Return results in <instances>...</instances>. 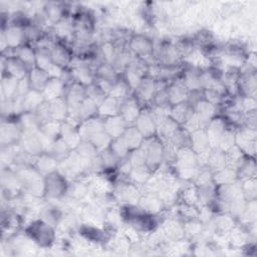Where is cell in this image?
<instances>
[{"mask_svg":"<svg viewBox=\"0 0 257 257\" xmlns=\"http://www.w3.org/2000/svg\"><path fill=\"white\" fill-rule=\"evenodd\" d=\"M26 235H28L38 246L43 248L50 247L56 239L54 227L41 219L31 222L26 230Z\"/></svg>","mask_w":257,"mask_h":257,"instance_id":"obj_1","label":"cell"},{"mask_svg":"<svg viewBox=\"0 0 257 257\" xmlns=\"http://www.w3.org/2000/svg\"><path fill=\"white\" fill-rule=\"evenodd\" d=\"M45 181V197L50 200H59L67 195L68 183L67 178L55 171L44 177Z\"/></svg>","mask_w":257,"mask_h":257,"instance_id":"obj_2","label":"cell"},{"mask_svg":"<svg viewBox=\"0 0 257 257\" xmlns=\"http://www.w3.org/2000/svg\"><path fill=\"white\" fill-rule=\"evenodd\" d=\"M127 48L135 56L145 60L149 57H155L154 41L146 35H133L127 42Z\"/></svg>","mask_w":257,"mask_h":257,"instance_id":"obj_3","label":"cell"},{"mask_svg":"<svg viewBox=\"0 0 257 257\" xmlns=\"http://www.w3.org/2000/svg\"><path fill=\"white\" fill-rule=\"evenodd\" d=\"M235 146H237L244 155L255 158L256 153V130L241 126L235 134Z\"/></svg>","mask_w":257,"mask_h":257,"instance_id":"obj_4","label":"cell"},{"mask_svg":"<svg viewBox=\"0 0 257 257\" xmlns=\"http://www.w3.org/2000/svg\"><path fill=\"white\" fill-rule=\"evenodd\" d=\"M134 125L139 130L145 139L157 136V122L151 112V110H143L139 114Z\"/></svg>","mask_w":257,"mask_h":257,"instance_id":"obj_5","label":"cell"},{"mask_svg":"<svg viewBox=\"0 0 257 257\" xmlns=\"http://www.w3.org/2000/svg\"><path fill=\"white\" fill-rule=\"evenodd\" d=\"M157 91L156 86V79L150 75H146L137 88L134 90V96L137 100L141 103L143 102H150L153 100L154 95Z\"/></svg>","mask_w":257,"mask_h":257,"instance_id":"obj_6","label":"cell"},{"mask_svg":"<svg viewBox=\"0 0 257 257\" xmlns=\"http://www.w3.org/2000/svg\"><path fill=\"white\" fill-rule=\"evenodd\" d=\"M142 108L140 106V102L134 95L128 96L123 101L120 102L119 114L122 118L127 122V124H134L137 120L139 114L141 113Z\"/></svg>","mask_w":257,"mask_h":257,"instance_id":"obj_7","label":"cell"},{"mask_svg":"<svg viewBox=\"0 0 257 257\" xmlns=\"http://www.w3.org/2000/svg\"><path fill=\"white\" fill-rule=\"evenodd\" d=\"M78 131L82 140H90L97 133L104 131L103 118L95 115L84 119L79 123Z\"/></svg>","mask_w":257,"mask_h":257,"instance_id":"obj_8","label":"cell"},{"mask_svg":"<svg viewBox=\"0 0 257 257\" xmlns=\"http://www.w3.org/2000/svg\"><path fill=\"white\" fill-rule=\"evenodd\" d=\"M127 126V122L122 118L120 114L109 116L103 119L104 132L111 138V140L120 138Z\"/></svg>","mask_w":257,"mask_h":257,"instance_id":"obj_9","label":"cell"},{"mask_svg":"<svg viewBox=\"0 0 257 257\" xmlns=\"http://www.w3.org/2000/svg\"><path fill=\"white\" fill-rule=\"evenodd\" d=\"M6 69L7 75L21 80L28 76L31 68H29V66H27L16 56H9L6 60Z\"/></svg>","mask_w":257,"mask_h":257,"instance_id":"obj_10","label":"cell"},{"mask_svg":"<svg viewBox=\"0 0 257 257\" xmlns=\"http://www.w3.org/2000/svg\"><path fill=\"white\" fill-rule=\"evenodd\" d=\"M34 168L42 175L46 176L57 171L58 161L49 153H42L36 157Z\"/></svg>","mask_w":257,"mask_h":257,"instance_id":"obj_11","label":"cell"},{"mask_svg":"<svg viewBox=\"0 0 257 257\" xmlns=\"http://www.w3.org/2000/svg\"><path fill=\"white\" fill-rule=\"evenodd\" d=\"M50 53L53 63L62 68H66V66L72 61V55L68 50V47L60 42H55V44L50 48Z\"/></svg>","mask_w":257,"mask_h":257,"instance_id":"obj_12","label":"cell"},{"mask_svg":"<svg viewBox=\"0 0 257 257\" xmlns=\"http://www.w3.org/2000/svg\"><path fill=\"white\" fill-rule=\"evenodd\" d=\"M66 84L60 78H49L47 84L42 90V94L46 101L64 96Z\"/></svg>","mask_w":257,"mask_h":257,"instance_id":"obj_13","label":"cell"},{"mask_svg":"<svg viewBox=\"0 0 257 257\" xmlns=\"http://www.w3.org/2000/svg\"><path fill=\"white\" fill-rule=\"evenodd\" d=\"M163 225L162 231L168 240L178 242L185 237L184 224L177 219H168Z\"/></svg>","mask_w":257,"mask_h":257,"instance_id":"obj_14","label":"cell"},{"mask_svg":"<svg viewBox=\"0 0 257 257\" xmlns=\"http://www.w3.org/2000/svg\"><path fill=\"white\" fill-rule=\"evenodd\" d=\"M27 78H28L31 89L42 92V90L44 89L45 85L47 84L50 76L48 75V73L45 70L38 68L36 66H33L30 69Z\"/></svg>","mask_w":257,"mask_h":257,"instance_id":"obj_15","label":"cell"},{"mask_svg":"<svg viewBox=\"0 0 257 257\" xmlns=\"http://www.w3.org/2000/svg\"><path fill=\"white\" fill-rule=\"evenodd\" d=\"M51 120L64 121L68 115V105L64 96L48 101Z\"/></svg>","mask_w":257,"mask_h":257,"instance_id":"obj_16","label":"cell"},{"mask_svg":"<svg viewBox=\"0 0 257 257\" xmlns=\"http://www.w3.org/2000/svg\"><path fill=\"white\" fill-rule=\"evenodd\" d=\"M193 106L190 105L187 101L181 102L178 104L171 105L170 108V117L177 121L180 125H183L193 114Z\"/></svg>","mask_w":257,"mask_h":257,"instance_id":"obj_17","label":"cell"},{"mask_svg":"<svg viewBox=\"0 0 257 257\" xmlns=\"http://www.w3.org/2000/svg\"><path fill=\"white\" fill-rule=\"evenodd\" d=\"M119 107L120 101L110 95H107L98 105L97 115L104 119L106 117L119 114Z\"/></svg>","mask_w":257,"mask_h":257,"instance_id":"obj_18","label":"cell"},{"mask_svg":"<svg viewBox=\"0 0 257 257\" xmlns=\"http://www.w3.org/2000/svg\"><path fill=\"white\" fill-rule=\"evenodd\" d=\"M120 138L122 139L130 151L140 148L145 140V138L135 125H128Z\"/></svg>","mask_w":257,"mask_h":257,"instance_id":"obj_19","label":"cell"},{"mask_svg":"<svg viewBox=\"0 0 257 257\" xmlns=\"http://www.w3.org/2000/svg\"><path fill=\"white\" fill-rule=\"evenodd\" d=\"M45 101L42 92L30 89L22 98L24 111H36V109Z\"/></svg>","mask_w":257,"mask_h":257,"instance_id":"obj_20","label":"cell"},{"mask_svg":"<svg viewBox=\"0 0 257 257\" xmlns=\"http://www.w3.org/2000/svg\"><path fill=\"white\" fill-rule=\"evenodd\" d=\"M72 151L73 150H71L70 147L59 137L58 139L55 140L49 154H51L58 162H61L65 160Z\"/></svg>","mask_w":257,"mask_h":257,"instance_id":"obj_21","label":"cell"},{"mask_svg":"<svg viewBox=\"0 0 257 257\" xmlns=\"http://www.w3.org/2000/svg\"><path fill=\"white\" fill-rule=\"evenodd\" d=\"M44 14L46 16L47 21H49L53 24H57L65 18L64 17V9L56 3L48 4L44 8Z\"/></svg>","mask_w":257,"mask_h":257,"instance_id":"obj_22","label":"cell"},{"mask_svg":"<svg viewBox=\"0 0 257 257\" xmlns=\"http://www.w3.org/2000/svg\"><path fill=\"white\" fill-rule=\"evenodd\" d=\"M241 191L246 201L256 200V193H257L256 178L252 177L244 181H241Z\"/></svg>","mask_w":257,"mask_h":257,"instance_id":"obj_23","label":"cell"}]
</instances>
